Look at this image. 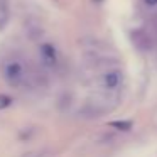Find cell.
<instances>
[{"label":"cell","instance_id":"obj_7","mask_svg":"<svg viewBox=\"0 0 157 157\" xmlns=\"http://www.w3.org/2000/svg\"><path fill=\"white\" fill-rule=\"evenodd\" d=\"M145 7H157V0H144Z\"/></svg>","mask_w":157,"mask_h":157},{"label":"cell","instance_id":"obj_1","mask_svg":"<svg viewBox=\"0 0 157 157\" xmlns=\"http://www.w3.org/2000/svg\"><path fill=\"white\" fill-rule=\"evenodd\" d=\"M4 78L9 85L12 86H21L27 79V69L25 64L21 63L19 59H12V61L5 63L4 66Z\"/></svg>","mask_w":157,"mask_h":157},{"label":"cell","instance_id":"obj_6","mask_svg":"<svg viewBox=\"0 0 157 157\" xmlns=\"http://www.w3.org/2000/svg\"><path fill=\"white\" fill-rule=\"evenodd\" d=\"M10 103H12L10 96L0 95V110H4V108H7V106H10Z\"/></svg>","mask_w":157,"mask_h":157},{"label":"cell","instance_id":"obj_3","mask_svg":"<svg viewBox=\"0 0 157 157\" xmlns=\"http://www.w3.org/2000/svg\"><path fill=\"white\" fill-rule=\"evenodd\" d=\"M101 85L103 88L106 90H117L120 85H122V73L118 69H112V71H106L101 78Z\"/></svg>","mask_w":157,"mask_h":157},{"label":"cell","instance_id":"obj_5","mask_svg":"<svg viewBox=\"0 0 157 157\" xmlns=\"http://www.w3.org/2000/svg\"><path fill=\"white\" fill-rule=\"evenodd\" d=\"M110 125L118 128V130H130L132 128V122L130 120H115V122H110Z\"/></svg>","mask_w":157,"mask_h":157},{"label":"cell","instance_id":"obj_2","mask_svg":"<svg viewBox=\"0 0 157 157\" xmlns=\"http://www.w3.org/2000/svg\"><path fill=\"white\" fill-rule=\"evenodd\" d=\"M39 54H41V61L48 68H54L58 64V51L54 49L52 44H42L39 48Z\"/></svg>","mask_w":157,"mask_h":157},{"label":"cell","instance_id":"obj_4","mask_svg":"<svg viewBox=\"0 0 157 157\" xmlns=\"http://www.w3.org/2000/svg\"><path fill=\"white\" fill-rule=\"evenodd\" d=\"M133 42H135L140 49H150L152 48V37H150V34L145 32V31L135 32V36H133Z\"/></svg>","mask_w":157,"mask_h":157}]
</instances>
